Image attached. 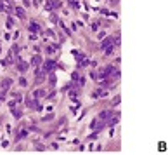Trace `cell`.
I'll list each match as a JSON object with an SVG mask.
<instances>
[{"instance_id":"1","label":"cell","mask_w":168,"mask_h":155,"mask_svg":"<svg viewBox=\"0 0 168 155\" xmlns=\"http://www.w3.org/2000/svg\"><path fill=\"white\" fill-rule=\"evenodd\" d=\"M90 127H92L94 131H100V129H102V122H100L99 119H95V120H92V124H90Z\"/></svg>"},{"instance_id":"2","label":"cell","mask_w":168,"mask_h":155,"mask_svg":"<svg viewBox=\"0 0 168 155\" xmlns=\"http://www.w3.org/2000/svg\"><path fill=\"white\" fill-rule=\"evenodd\" d=\"M111 113H113V112H109V110H104V112H100V113H99V120H106V119H109V117H111Z\"/></svg>"},{"instance_id":"9","label":"cell","mask_w":168,"mask_h":155,"mask_svg":"<svg viewBox=\"0 0 168 155\" xmlns=\"http://www.w3.org/2000/svg\"><path fill=\"white\" fill-rule=\"evenodd\" d=\"M10 85V80L7 79V80H4V89H7V87Z\"/></svg>"},{"instance_id":"11","label":"cell","mask_w":168,"mask_h":155,"mask_svg":"<svg viewBox=\"0 0 168 155\" xmlns=\"http://www.w3.org/2000/svg\"><path fill=\"white\" fill-rule=\"evenodd\" d=\"M40 63V56H36V58H33V65H38Z\"/></svg>"},{"instance_id":"8","label":"cell","mask_w":168,"mask_h":155,"mask_svg":"<svg viewBox=\"0 0 168 155\" xmlns=\"http://www.w3.org/2000/svg\"><path fill=\"white\" fill-rule=\"evenodd\" d=\"M19 68H21V71H26V68H28V65H26V63H21V65H19Z\"/></svg>"},{"instance_id":"12","label":"cell","mask_w":168,"mask_h":155,"mask_svg":"<svg viewBox=\"0 0 168 155\" xmlns=\"http://www.w3.org/2000/svg\"><path fill=\"white\" fill-rule=\"evenodd\" d=\"M92 30L97 31V30H99V23H94V25H92Z\"/></svg>"},{"instance_id":"7","label":"cell","mask_w":168,"mask_h":155,"mask_svg":"<svg viewBox=\"0 0 168 155\" xmlns=\"http://www.w3.org/2000/svg\"><path fill=\"white\" fill-rule=\"evenodd\" d=\"M16 12H18V16H19V18H24V10L21 9V7H18V9H16Z\"/></svg>"},{"instance_id":"10","label":"cell","mask_w":168,"mask_h":155,"mask_svg":"<svg viewBox=\"0 0 168 155\" xmlns=\"http://www.w3.org/2000/svg\"><path fill=\"white\" fill-rule=\"evenodd\" d=\"M120 101H121V99H120V96H116V98H114V101H113V105L116 106V105H120Z\"/></svg>"},{"instance_id":"6","label":"cell","mask_w":168,"mask_h":155,"mask_svg":"<svg viewBox=\"0 0 168 155\" xmlns=\"http://www.w3.org/2000/svg\"><path fill=\"white\" fill-rule=\"evenodd\" d=\"M30 30H31V31H38V30H40V26L35 25V23H31V25H30Z\"/></svg>"},{"instance_id":"3","label":"cell","mask_w":168,"mask_h":155,"mask_svg":"<svg viewBox=\"0 0 168 155\" xmlns=\"http://www.w3.org/2000/svg\"><path fill=\"white\" fill-rule=\"evenodd\" d=\"M111 42H113V38H111V37H109V38H106V40H104L102 44H100V47H108Z\"/></svg>"},{"instance_id":"4","label":"cell","mask_w":168,"mask_h":155,"mask_svg":"<svg viewBox=\"0 0 168 155\" xmlns=\"http://www.w3.org/2000/svg\"><path fill=\"white\" fill-rule=\"evenodd\" d=\"M0 9H2V10H10L9 5H7V4H4V0H0Z\"/></svg>"},{"instance_id":"5","label":"cell","mask_w":168,"mask_h":155,"mask_svg":"<svg viewBox=\"0 0 168 155\" xmlns=\"http://www.w3.org/2000/svg\"><path fill=\"white\" fill-rule=\"evenodd\" d=\"M118 119H120V115H116L114 119H109V122H108V125H114L116 122H118Z\"/></svg>"}]
</instances>
